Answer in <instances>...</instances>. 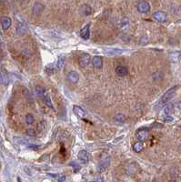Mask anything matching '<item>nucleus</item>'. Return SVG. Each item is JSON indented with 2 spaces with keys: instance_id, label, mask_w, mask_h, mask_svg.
<instances>
[{
  "instance_id": "obj_1",
  "label": "nucleus",
  "mask_w": 181,
  "mask_h": 182,
  "mask_svg": "<svg viewBox=\"0 0 181 182\" xmlns=\"http://www.w3.org/2000/svg\"><path fill=\"white\" fill-rule=\"evenodd\" d=\"M176 90H177V87H174L169 88V89L167 91V92L163 95V97L161 98L160 103H161V104H166V103H168L169 100H171V99L173 98V97L175 96Z\"/></svg>"
},
{
  "instance_id": "obj_2",
  "label": "nucleus",
  "mask_w": 181,
  "mask_h": 182,
  "mask_svg": "<svg viewBox=\"0 0 181 182\" xmlns=\"http://www.w3.org/2000/svg\"><path fill=\"white\" fill-rule=\"evenodd\" d=\"M109 165H110V156L108 153L103 152L99 159V168L100 169H105Z\"/></svg>"
},
{
  "instance_id": "obj_3",
  "label": "nucleus",
  "mask_w": 181,
  "mask_h": 182,
  "mask_svg": "<svg viewBox=\"0 0 181 182\" xmlns=\"http://www.w3.org/2000/svg\"><path fill=\"white\" fill-rule=\"evenodd\" d=\"M148 130L146 129V128H140L139 129L137 132H136V138L139 141H141V142H144L148 138Z\"/></svg>"
},
{
  "instance_id": "obj_4",
  "label": "nucleus",
  "mask_w": 181,
  "mask_h": 182,
  "mask_svg": "<svg viewBox=\"0 0 181 182\" xmlns=\"http://www.w3.org/2000/svg\"><path fill=\"white\" fill-rule=\"evenodd\" d=\"M137 9L139 13H142V14H146L147 12H149L150 10V5L147 1L146 0H142V1L139 2L138 6H137Z\"/></svg>"
},
{
  "instance_id": "obj_5",
  "label": "nucleus",
  "mask_w": 181,
  "mask_h": 182,
  "mask_svg": "<svg viewBox=\"0 0 181 182\" xmlns=\"http://www.w3.org/2000/svg\"><path fill=\"white\" fill-rule=\"evenodd\" d=\"M153 17L155 20H156L157 22H160V23H164L167 21L168 19V16L165 12L163 11H156L153 14Z\"/></svg>"
},
{
  "instance_id": "obj_6",
  "label": "nucleus",
  "mask_w": 181,
  "mask_h": 182,
  "mask_svg": "<svg viewBox=\"0 0 181 182\" xmlns=\"http://www.w3.org/2000/svg\"><path fill=\"white\" fill-rule=\"evenodd\" d=\"M116 74L120 77V78H123V77H126L127 74H128V69L126 66H123V65H119L116 67Z\"/></svg>"
},
{
  "instance_id": "obj_7",
  "label": "nucleus",
  "mask_w": 181,
  "mask_h": 182,
  "mask_svg": "<svg viewBox=\"0 0 181 182\" xmlns=\"http://www.w3.org/2000/svg\"><path fill=\"white\" fill-rule=\"evenodd\" d=\"M77 158H78V160L81 161L82 163H87L89 160V154L85 149L80 150L77 154Z\"/></svg>"
},
{
  "instance_id": "obj_8",
  "label": "nucleus",
  "mask_w": 181,
  "mask_h": 182,
  "mask_svg": "<svg viewBox=\"0 0 181 182\" xmlns=\"http://www.w3.org/2000/svg\"><path fill=\"white\" fill-rule=\"evenodd\" d=\"M40 98H42V99L44 100L45 104H46L48 107H50L51 109H54L53 105H52L51 98H50V97H49V94H48V92L47 91V89H45V91L43 92V94H42V96H41Z\"/></svg>"
},
{
  "instance_id": "obj_9",
  "label": "nucleus",
  "mask_w": 181,
  "mask_h": 182,
  "mask_svg": "<svg viewBox=\"0 0 181 182\" xmlns=\"http://www.w3.org/2000/svg\"><path fill=\"white\" fill-rule=\"evenodd\" d=\"M78 62H79L80 66H82V67L87 66V65H88L89 62H90V56H89L88 54H86V53L82 54V55L79 57Z\"/></svg>"
},
{
  "instance_id": "obj_10",
  "label": "nucleus",
  "mask_w": 181,
  "mask_h": 182,
  "mask_svg": "<svg viewBox=\"0 0 181 182\" xmlns=\"http://www.w3.org/2000/svg\"><path fill=\"white\" fill-rule=\"evenodd\" d=\"M92 65L97 69H101L103 66V58L100 56H95L92 58Z\"/></svg>"
},
{
  "instance_id": "obj_11",
  "label": "nucleus",
  "mask_w": 181,
  "mask_h": 182,
  "mask_svg": "<svg viewBox=\"0 0 181 182\" xmlns=\"http://www.w3.org/2000/svg\"><path fill=\"white\" fill-rule=\"evenodd\" d=\"M73 112L75 113V115H77V117H79L81 119H85L86 116V113L85 112V110L81 107L77 106V105H75L73 107Z\"/></svg>"
},
{
  "instance_id": "obj_12",
  "label": "nucleus",
  "mask_w": 181,
  "mask_h": 182,
  "mask_svg": "<svg viewBox=\"0 0 181 182\" xmlns=\"http://www.w3.org/2000/svg\"><path fill=\"white\" fill-rule=\"evenodd\" d=\"M67 79H69L71 83L76 84L79 80V75H78V73L77 71L72 70V71H70L69 74H67Z\"/></svg>"
},
{
  "instance_id": "obj_13",
  "label": "nucleus",
  "mask_w": 181,
  "mask_h": 182,
  "mask_svg": "<svg viewBox=\"0 0 181 182\" xmlns=\"http://www.w3.org/2000/svg\"><path fill=\"white\" fill-rule=\"evenodd\" d=\"M12 25V20L8 16H3L1 18V26L4 30H7Z\"/></svg>"
},
{
  "instance_id": "obj_14",
  "label": "nucleus",
  "mask_w": 181,
  "mask_h": 182,
  "mask_svg": "<svg viewBox=\"0 0 181 182\" xmlns=\"http://www.w3.org/2000/svg\"><path fill=\"white\" fill-rule=\"evenodd\" d=\"M80 36L85 40H87L90 37V24L86 25L81 30H80Z\"/></svg>"
},
{
  "instance_id": "obj_15",
  "label": "nucleus",
  "mask_w": 181,
  "mask_h": 182,
  "mask_svg": "<svg viewBox=\"0 0 181 182\" xmlns=\"http://www.w3.org/2000/svg\"><path fill=\"white\" fill-rule=\"evenodd\" d=\"M80 13L83 16H90V15H91V13H92V8H91V7H90L89 5L85 4V5L81 6V7H80Z\"/></svg>"
},
{
  "instance_id": "obj_16",
  "label": "nucleus",
  "mask_w": 181,
  "mask_h": 182,
  "mask_svg": "<svg viewBox=\"0 0 181 182\" xmlns=\"http://www.w3.org/2000/svg\"><path fill=\"white\" fill-rule=\"evenodd\" d=\"M44 8H45V7L41 4V3H36L35 5H34V7H33V8H32V12H33V14L34 15H40L42 12H43V10H44Z\"/></svg>"
},
{
  "instance_id": "obj_17",
  "label": "nucleus",
  "mask_w": 181,
  "mask_h": 182,
  "mask_svg": "<svg viewBox=\"0 0 181 182\" xmlns=\"http://www.w3.org/2000/svg\"><path fill=\"white\" fill-rule=\"evenodd\" d=\"M129 27V19L127 17H123L119 23V28L121 30H126Z\"/></svg>"
},
{
  "instance_id": "obj_18",
  "label": "nucleus",
  "mask_w": 181,
  "mask_h": 182,
  "mask_svg": "<svg viewBox=\"0 0 181 182\" xmlns=\"http://www.w3.org/2000/svg\"><path fill=\"white\" fill-rule=\"evenodd\" d=\"M8 82H9V79H8V77L6 74V72L0 71V84L7 86L8 84Z\"/></svg>"
},
{
  "instance_id": "obj_19",
  "label": "nucleus",
  "mask_w": 181,
  "mask_h": 182,
  "mask_svg": "<svg viewBox=\"0 0 181 182\" xmlns=\"http://www.w3.org/2000/svg\"><path fill=\"white\" fill-rule=\"evenodd\" d=\"M143 148H144V144L141 141H138V142L134 143V145H133V150L137 153L141 152L143 150Z\"/></svg>"
},
{
  "instance_id": "obj_20",
  "label": "nucleus",
  "mask_w": 181,
  "mask_h": 182,
  "mask_svg": "<svg viewBox=\"0 0 181 182\" xmlns=\"http://www.w3.org/2000/svg\"><path fill=\"white\" fill-rule=\"evenodd\" d=\"M126 119H127L126 116L123 115V114H121V113L117 114V115L114 117V120H115L117 123H118V124H123V123L126 121Z\"/></svg>"
},
{
  "instance_id": "obj_21",
  "label": "nucleus",
  "mask_w": 181,
  "mask_h": 182,
  "mask_svg": "<svg viewBox=\"0 0 181 182\" xmlns=\"http://www.w3.org/2000/svg\"><path fill=\"white\" fill-rule=\"evenodd\" d=\"M26 31H27V28H26L25 25H23V24H18L17 28H16V33H17V35L22 36V35H24V34L26 33Z\"/></svg>"
},
{
  "instance_id": "obj_22",
  "label": "nucleus",
  "mask_w": 181,
  "mask_h": 182,
  "mask_svg": "<svg viewBox=\"0 0 181 182\" xmlns=\"http://www.w3.org/2000/svg\"><path fill=\"white\" fill-rule=\"evenodd\" d=\"M173 110H174V105H173V104H168V105L165 107L164 113L166 114L167 116H169L170 114L173 112Z\"/></svg>"
},
{
  "instance_id": "obj_23",
  "label": "nucleus",
  "mask_w": 181,
  "mask_h": 182,
  "mask_svg": "<svg viewBox=\"0 0 181 182\" xmlns=\"http://www.w3.org/2000/svg\"><path fill=\"white\" fill-rule=\"evenodd\" d=\"M64 63H65V57H64V56H60V57H58V59H57V64H56V66H57V69H61L62 66H63V65H64Z\"/></svg>"
},
{
  "instance_id": "obj_24",
  "label": "nucleus",
  "mask_w": 181,
  "mask_h": 182,
  "mask_svg": "<svg viewBox=\"0 0 181 182\" xmlns=\"http://www.w3.org/2000/svg\"><path fill=\"white\" fill-rule=\"evenodd\" d=\"M26 122L28 124V125H31L35 122V118L32 114H27L26 115Z\"/></svg>"
},
{
  "instance_id": "obj_25",
  "label": "nucleus",
  "mask_w": 181,
  "mask_h": 182,
  "mask_svg": "<svg viewBox=\"0 0 181 182\" xmlns=\"http://www.w3.org/2000/svg\"><path fill=\"white\" fill-rule=\"evenodd\" d=\"M54 71H55V68H54V66H53L52 64H49L48 66H47V67H46V72H47V74L51 75V74L54 73Z\"/></svg>"
},
{
  "instance_id": "obj_26",
  "label": "nucleus",
  "mask_w": 181,
  "mask_h": 182,
  "mask_svg": "<svg viewBox=\"0 0 181 182\" xmlns=\"http://www.w3.org/2000/svg\"><path fill=\"white\" fill-rule=\"evenodd\" d=\"M169 57L173 62H177L179 59V54L178 53H172L169 55Z\"/></svg>"
},
{
  "instance_id": "obj_27",
  "label": "nucleus",
  "mask_w": 181,
  "mask_h": 182,
  "mask_svg": "<svg viewBox=\"0 0 181 182\" xmlns=\"http://www.w3.org/2000/svg\"><path fill=\"white\" fill-rule=\"evenodd\" d=\"M52 176H53L54 178H57V179L58 182H63V181L66 179V177L63 176V175H58V176H57V175H56V176H55V175H52Z\"/></svg>"
},
{
  "instance_id": "obj_28",
  "label": "nucleus",
  "mask_w": 181,
  "mask_h": 182,
  "mask_svg": "<svg viewBox=\"0 0 181 182\" xmlns=\"http://www.w3.org/2000/svg\"><path fill=\"white\" fill-rule=\"evenodd\" d=\"M28 135L30 136H34L36 135V132H35V130H34L33 128H29V129L28 130Z\"/></svg>"
},
{
  "instance_id": "obj_29",
  "label": "nucleus",
  "mask_w": 181,
  "mask_h": 182,
  "mask_svg": "<svg viewBox=\"0 0 181 182\" xmlns=\"http://www.w3.org/2000/svg\"><path fill=\"white\" fill-rule=\"evenodd\" d=\"M109 53H111V54H120V53H122V50L116 48V49H112L111 51H109Z\"/></svg>"
},
{
  "instance_id": "obj_30",
  "label": "nucleus",
  "mask_w": 181,
  "mask_h": 182,
  "mask_svg": "<svg viewBox=\"0 0 181 182\" xmlns=\"http://www.w3.org/2000/svg\"><path fill=\"white\" fill-rule=\"evenodd\" d=\"M28 148H32V149L36 150V149H38L40 147H39V146H36V145H29V146H28Z\"/></svg>"
},
{
  "instance_id": "obj_31",
  "label": "nucleus",
  "mask_w": 181,
  "mask_h": 182,
  "mask_svg": "<svg viewBox=\"0 0 181 182\" xmlns=\"http://www.w3.org/2000/svg\"><path fill=\"white\" fill-rule=\"evenodd\" d=\"M164 120H165L166 122H167V121L169 122V121H172V120H173V118H171V117H169V116H167V117L164 119Z\"/></svg>"
},
{
  "instance_id": "obj_32",
  "label": "nucleus",
  "mask_w": 181,
  "mask_h": 182,
  "mask_svg": "<svg viewBox=\"0 0 181 182\" xmlns=\"http://www.w3.org/2000/svg\"><path fill=\"white\" fill-rule=\"evenodd\" d=\"M178 150H179V152L181 153V144L179 145V147H178Z\"/></svg>"
},
{
  "instance_id": "obj_33",
  "label": "nucleus",
  "mask_w": 181,
  "mask_h": 182,
  "mask_svg": "<svg viewBox=\"0 0 181 182\" xmlns=\"http://www.w3.org/2000/svg\"><path fill=\"white\" fill-rule=\"evenodd\" d=\"M168 182H177V181L176 180H169Z\"/></svg>"
},
{
  "instance_id": "obj_34",
  "label": "nucleus",
  "mask_w": 181,
  "mask_h": 182,
  "mask_svg": "<svg viewBox=\"0 0 181 182\" xmlns=\"http://www.w3.org/2000/svg\"><path fill=\"white\" fill-rule=\"evenodd\" d=\"M93 182H97V181H93Z\"/></svg>"
}]
</instances>
